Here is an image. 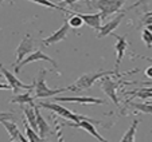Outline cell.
Returning a JSON list of instances; mask_svg holds the SVG:
<instances>
[{
	"mask_svg": "<svg viewBox=\"0 0 152 142\" xmlns=\"http://www.w3.org/2000/svg\"><path fill=\"white\" fill-rule=\"evenodd\" d=\"M106 75H117L115 71H96V72H88V74H83L82 77H80L72 86H67L66 90L67 91H73V93H77V91H82L86 88H90L94 85L96 80L101 79L102 77Z\"/></svg>",
	"mask_w": 152,
	"mask_h": 142,
	"instance_id": "6da1fadb",
	"label": "cell"
},
{
	"mask_svg": "<svg viewBox=\"0 0 152 142\" xmlns=\"http://www.w3.org/2000/svg\"><path fill=\"white\" fill-rule=\"evenodd\" d=\"M124 3L125 0H90L88 1V6L92 9H98L101 20H105L109 15L120 12Z\"/></svg>",
	"mask_w": 152,
	"mask_h": 142,
	"instance_id": "7a4b0ae2",
	"label": "cell"
},
{
	"mask_svg": "<svg viewBox=\"0 0 152 142\" xmlns=\"http://www.w3.org/2000/svg\"><path fill=\"white\" fill-rule=\"evenodd\" d=\"M50 70L47 68H40L38 78L34 80V86H35V98H49V97H55L59 93H65V88H50L46 85V74Z\"/></svg>",
	"mask_w": 152,
	"mask_h": 142,
	"instance_id": "3957f363",
	"label": "cell"
},
{
	"mask_svg": "<svg viewBox=\"0 0 152 142\" xmlns=\"http://www.w3.org/2000/svg\"><path fill=\"white\" fill-rule=\"evenodd\" d=\"M37 106L38 107L47 109V110L55 113L57 115L63 117V118L69 120L70 122H80V121H90L92 120V118H88V117H83V115H80V114L73 113L72 110L63 107V106L58 105V103H55V102H40V103H38Z\"/></svg>",
	"mask_w": 152,
	"mask_h": 142,
	"instance_id": "277c9868",
	"label": "cell"
},
{
	"mask_svg": "<svg viewBox=\"0 0 152 142\" xmlns=\"http://www.w3.org/2000/svg\"><path fill=\"white\" fill-rule=\"evenodd\" d=\"M0 71H1V74L6 77L7 82H8L7 85H10L11 90L14 91L15 94H19L20 91H23V90H32V88H34V82H32L31 85H26V83H23L20 79H18L16 75H14L10 70H7L1 63H0Z\"/></svg>",
	"mask_w": 152,
	"mask_h": 142,
	"instance_id": "5b68a950",
	"label": "cell"
},
{
	"mask_svg": "<svg viewBox=\"0 0 152 142\" xmlns=\"http://www.w3.org/2000/svg\"><path fill=\"white\" fill-rule=\"evenodd\" d=\"M98 80H100V86H101V88H102L104 93L113 101V103H115L116 106H120V101H118V98H117V93H116V90L120 87L121 80H112L110 79V75L102 77Z\"/></svg>",
	"mask_w": 152,
	"mask_h": 142,
	"instance_id": "8992f818",
	"label": "cell"
},
{
	"mask_svg": "<svg viewBox=\"0 0 152 142\" xmlns=\"http://www.w3.org/2000/svg\"><path fill=\"white\" fill-rule=\"evenodd\" d=\"M63 125H67L70 128H75V129H83L89 134H92L96 139H98V142H109L106 141L104 137H101V134L96 130V125H102L101 121L90 120V121H80V122H67V123H63Z\"/></svg>",
	"mask_w": 152,
	"mask_h": 142,
	"instance_id": "52a82bcc",
	"label": "cell"
},
{
	"mask_svg": "<svg viewBox=\"0 0 152 142\" xmlns=\"http://www.w3.org/2000/svg\"><path fill=\"white\" fill-rule=\"evenodd\" d=\"M38 60H45V62H49V63H51V66H53V67H54V68H57V67H58V63L55 62V60H53L51 58L49 57V55H46V54H45V52H42V50L37 49V50H35V52H32V54H30L28 57L26 58V59H23V60H22V62H20L18 66H15V67H14L15 74H19V72H20V70L23 68V66L28 64V63H32V62H38Z\"/></svg>",
	"mask_w": 152,
	"mask_h": 142,
	"instance_id": "ba28073f",
	"label": "cell"
},
{
	"mask_svg": "<svg viewBox=\"0 0 152 142\" xmlns=\"http://www.w3.org/2000/svg\"><path fill=\"white\" fill-rule=\"evenodd\" d=\"M34 44H35V40L31 38V35L30 34L24 35V38L22 39L20 44L18 46V49H16V60H15L14 66H18L22 60H23L24 57L31 54L32 50H34Z\"/></svg>",
	"mask_w": 152,
	"mask_h": 142,
	"instance_id": "9c48e42d",
	"label": "cell"
},
{
	"mask_svg": "<svg viewBox=\"0 0 152 142\" xmlns=\"http://www.w3.org/2000/svg\"><path fill=\"white\" fill-rule=\"evenodd\" d=\"M124 16H125V9H123L121 12H118L112 20H109V22L105 23L104 26H101L100 30L97 31V36L100 38V39H102V38L108 36V35H112L113 32H115V30L118 27V24L121 23V20H123Z\"/></svg>",
	"mask_w": 152,
	"mask_h": 142,
	"instance_id": "30bf717a",
	"label": "cell"
},
{
	"mask_svg": "<svg viewBox=\"0 0 152 142\" xmlns=\"http://www.w3.org/2000/svg\"><path fill=\"white\" fill-rule=\"evenodd\" d=\"M54 102H74L81 105H106L105 99L94 97H54Z\"/></svg>",
	"mask_w": 152,
	"mask_h": 142,
	"instance_id": "8fae6325",
	"label": "cell"
},
{
	"mask_svg": "<svg viewBox=\"0 0 152 142\" xmlns=\"http://www.w3.org/2000/svg\"><path fill=\"white\" fill-rule=\"evenodd\" d=\"M112 35L117 39V42H116V44H115V50H116V54L117 55H116V63H115V70L113 71H115L116 74H118V67H120V63L124 58L126 47H128V42H126V35L120 36V35L115 34V32H113Z\"/></svg>",
	"mask_w": 152,
	"mask_h": 142,
	"instance_id": "7c38bea8",
	"label": "cell"
},
{
	"mask_svg": "<svg viewBox=\"0 0 152 142\" xmlns=\"http://www.w3.org/2000/svg\"><path fill=\"white\" fill-rule=\"evenodd\" d=\"M69 31H70V26L67 24V22H65L62 24V27H61V28H58L54 34H51L50 36H47L46 39H43L42 40V44L43 46H51V44H54V43L62 42V40L67 36Z\"/></svg>",
	"mask_w": 152,
	"mask_h": 142,
	"instance_id": "4fadbf2b",
	"label": "cell"
},
{
	"mask_svg": "<svg viewBox=\"0 0 152 142\" xmlns=\"http://www.w3.org/2000/svg\"><path fill=\"white\" fill-rule=\"evenodd\" d=\"M34 111H35V117H37V126H38V134H39V137H42V138H46L47 135H49L50 133H51V129H50V125L46 122V120L43 118V115L40 114V110L39 107L37 106V103H35L34 106Z\"/></svg>",
	"mask_w": 152,
	"mask_h": 142,
	"instance_id": "5bb4252c",
	"label": "cell"
},
{
	"mask_svg": "<svg viewBox=\"0 0 152 142\" xmlns=\"http://www.w3.org/2000/svg\"><path fill=\"white\" fill-rule=\"evenodd\" d=\"M6 128V130L8 131V134L11 135V139H16L18 142H28V139L26 138V135H23V133L19 130L18 125L15 122H10V121H3L1 122Z\"/></svg>",
	"mask_w": 152,
	"mask_h": 142,
	"instance_id": "9a60e30c",
	"label": "cell"
},
{
	"mask_svg": "<svg viewBox=\"0 0 152 142\" xmlns=\"http://www.w3.org/2000/svg\"><path fill=\"white\" fill-rule=\"evenodd\" d=\"M77 15L82 19L83 23H86L88 26H90L92 28H94L96 31L100 30V27H101L100 14H81V12H77Z\"/></svg>",
	"mask_w": 152,
	"mask_h": 142,
	"instance_id": "2e32d148",
	"label": "cell"
},
{
	"mask_svg": "<svg viewBox=\"0 0 152 142\" xmlns=\"http://www.w3.org/2000/svg\"><path fill=\"white\" fill-rule=\"evenodd\" d=\"M11 103H19V105H30V106H34L35 105V101L31 95V90H26L24 93H19V94H15V97H12L10 99Z\"/></svg>",
	"mask_w": 152,
	"mask_h": 142,
	"instance_id": "e0dca14e",
	"label": "cell"
},
{
	"mask_svg": "<svg viewBox=\"0 0 152 142\" xmlns=\"http://www.w3.org/2000/svg\"><path fill=\"white\" fill-rule=\"evenodd\" d=\"M22 109L24 111V120L26 122L34 129L35 131L38 133V126H37V117H35V111H34V107L32 106H26V105H22Z\"/></svg>",
	"mask_w": 152,
	"mask_h": 142,
	"instance_id": "ac0fdd59",
	"label": "cell"
},
{
	"mask_svg": "<svg viewBox=\"0 0 152 142\" xmlns=\"http://www.w3.org/2000/svg\"><path fill=\"white\" fill-rule=\"evenodd\" d=\"M139 123H140L139 120H133V122L131 123L129 129L125 131V134L123 135V139L120 142H135V135H136V130H137Z\"/></svg>",
	"mask_w": 152,
	"mask_h": 142,
	"instance_id": "d6986e66",
	"label": "cell"
},
{
	"mask_svg": "<svg viewBox=\"0 0 152 142\" xmlns=\"http://www.w3.org/2000/svg\"><path fill=\"white\" fill-rule=\"evenodd\" d=\"M24 130H26V138L28 139V142H47L45 138L39 137V134L26 122V120H24Z\"/></svg>",
	"mask_w": 152,
	"mask_h": 142,
	"instance_id": "ffe728a7",
	"label": "cell"
},
{
	"mask_svg": "<svg viewBox=\"0 0 152 142\" xmlns=\"http://www.w3.org/2000/svg\"><path fill=\"white\" fill-rule=\"evenodd\" d=\"M30 1H32V3H37V4H39V6H43V7H47V8H51V9H58V11H62L63 14H67V15L72 12L70 9L63 8V7L59 6V4H54L53 1H50V0H30Z\"/></svg>",
	"mask_w": 152,
	"mask_h": 142,
	"instance_id": "44dd1931",
	"label": "cell"
},
{
	"mask_svg": "<svg viewBox=\"0 0 152 142\" xmlns=\"http://www.w3.org/2000/svg\"><path fill=\"white\" fill-rule=\"evenodd\" d=\"M69 15H72V16H70L66 22H67V24L70 26V28H81V27H82V24H83V22H82V19H81V17L77 15V12L72 11Z\"/></svg>",
	"mask_w": 152,
	"mask_h": 142,
	"instance_id": "7402d4cb",
	"label": "cell"
},
{
	"mask_svg": "<svg viewBox=\"0 0 152 142\" xmlns=\"http://www.w3.org/2000/svg\"><path fill=\"white\" fill-rule=\"evenodd\" d=\"M131 106L144 114H152V103H149L148 101L144 103H132L131 102Z\"/></svg>",
	"mask_w": 152,
	"mask_h": 142,
	"instance_id": "603a6c76",
	"label": "cell"
},
{
	"mask_svg": "<svg viewBox=\"0 0 152 142\" xmlns=\"http://www.w3.org/2000/svg\"><path fill=\"white\" fill-rule=\"evenodd\" d=\"M141 40L145 43L147 49H152V32L149 30L144 28L141 31Z\"/></svg>",
	"mask_w": 152,
	"mask_h": 142,
	"instance_id": "cb8c5ba5",
	"label": "cell"
},
{
	"mask_svg": "<svg viewBox=\"0 0 152 142\" xmlns=\"http://www.w3.org/2000/svg\"><path fill=\"white\" fill-rule=\"evenodd\" d=\"M15 120V113L12 111H0V123L3 121H11Z\"/></svg>",
	"mask_w": 152,
	"mask_h": 142,
	"instance_id": "d4e9b609",
	"label": "cell"
},
{
	"mask_svg": "<svg viewBox=\"0 0 152 142\" xmlns=\"http://www.w3.org/2000/svg\"><path fill=\"white\" fill-rule=\"evenodd\" d=\"M54 122H55V121H54ZM55 123H57V126H55V133H57L58 142H65V141H63V134H62V130H61L62 125H61V123H58V122H55Z\"/></svg>",
	"mask_w": 152,
	"mask_h": 142,
	"instance_id": "484cf974",
	"label": "cell"
},
{
	"mask_svg": "<svg viewBox=\"0 0 152 142\" xmlns=\"http://www.w3.org/2000/svg\"><path fill=\"white\" fill-rule=\"evenodd\" d=\"M147 3H148V0H137V1H135V3L129 7L128 9H133V8H136V7H140V6H147Z\"/></svg>",
	"mask_w": 152,
	"mask_h": 142,
	"instance_id": "4316f807",
	"label": "cell"
},
{
	"mask_svg": "<svg viewBox=\"0 0 152 142\" xmlns=\"http://www.w3.org/2000/svg\"><path fill=\"white\" fill-rule=\"evenodd\" d=\"M77 1H80V0H65V1L61 3V6H73V4L77 3Z\"/></svg>",
	"mask_w": 152,
	"mask_h": 142,
	"instance_id": "83f0119b",
	"label": "cell"
},
{
	"mask_svg": "<svg viewBox=\"0 0 152 142\" xmlns=\"http://www.w3.org/2000/svg\"><path fill=\"white\" fill-rule=\"evenodd\" d=\"M143 24L144 26H149V24H152V16H144Z\"/></svg>",
	"mask_w": 152,
	"mask_h": 142,
	"instance_id": "f1b7e54d",
	"label": "cell"
},
{
	"mask_svg": "<svg viewBox=\"0 0 152 142\" xmlns=\"http://www.w3.org/2000/svg\"><path fill=\"white\" fill-rule=\"evenodd\" d=\"M145 75H147L148 78H151V79H152V66H149V67L145 68Z\"/></svg>",
	"mask_w": 152,
	"mask_h": 142,
	"instance_id": "f546056e",
	"label": "cell"
},
{
	"mask_svg": "<svg viewBox=\"0 0 152 142\" xmlns=\"http://www.w3.org/2000/svg\"><path fill=\"white\" fill-rule=\"evenodd\" d=\"M0 90H11V87H10V85H7V83L0 82Z\"/></svg>",
	"mask_w": 152,
	"mask_h": 142,
	"instance_id": "4dcf8cb0",
	"label": "cell"
},
{
	"mask_svg": "<svg viewBox=\"0 0 152 142\" xmlns=\"http://www.w3.org/2000/svg\"><path fill=\"white\" fill-rule=\"evenodd\" d=\"M144 16H152V11H149V12H145V14H144Z\"/></svg>",
	"mask_w": 152,
	"mask_h": 142,
	"instance_id": "1f68e13d",
	"label": "cell"
},
{
	"mask_svg": "<svg viewBox=\"0 0 152 142\" xmlns=\"http://www.w3.org/2000/svg\"><path fill=\"white\" fill-rule=\"evenodd\" d=\"M145 28H147V30H149V31H151V32H152V24H149V26H147V27H145Z\"/></svg>",
	"mask_w": 152,
	"mask_h": 142,
	"instance_id": "d6a6232c",
	"label": "cell"
},
{
	"mask_svg": "<svg viewBox=\"0 0 152 142\" xmlns=\"http://www.w3.org/2000/svg\"><path fill=\"white\" fill-rule=\"evenodd\" d=\"M3 3H4V0H0V6H1Z\"/></svg>",
	"mask_w": 152,
	"mask_h": 142,
	"instance_id": "836d02e7",
	"label": "cell"
},
{
	"mask_svg": "<svg viewBox=\"0 0 152 142\" xmlns=\"http://www.w3.org/2000/svg\"><path fill=\"white\" fill-rule=\"evenodd\" d=\"M11 142H18V141H16V139H11Z\"/></svg>",
	"mask_w": 152,
	"mask_h": 142,
	"instance_id": "e575fe53",
	"label": "cell"
},
{
	"mask_svg": "<svg viewBox=\"0 0 152 142\" xmlns=\"http://www.w3.org/2000/svg\"><path fill=\"white\" fill-rule=\"evenodd\" d=\"M148 102H149V103H152V99H151V101H148Z\"/></svg>",
	"mask_w": 152,
	"mask_h": 142,
	"instance_id": "d590c367",
	"label": "cell"
},
{
	"mask_svg": "<svg viewBox=\"0 0 152 142\" xmlns=\"http://www.w3.org/2000/svg\"><path fill=\"white\" fill-rule=\"evenodd\" d=\"M88 1H90V0H86V3H88Z\"/></svg>",
	"mask_w": 152,
	"mask_h": 142,
	"instance_id": "8d00e7d4",
	"label": "cell"
},
{
	"mask_svg": "<svg viewBox=\"0 0 152 142\" xmlns=\"http://www.w3.org/2000/svg\"><path fill=\"white\" fill-rule=\"evenodd\" d=\"M133 1H137V0H133Z\"/></svg>",
	"mask_w": 152,
	"mask_h": 142,
	"instance_id": "74e56055",
	"label": "cell"
},
{
	"mask_svg": "<svg viewBox=\"0 0 152 142\" xmlns=\"http://www.w3.org/2000/svg\"><path fill=\"white\" fill-rule=\"evenodd\" d=\"M62 1H65V0H62Z\"/></svg>",
	"mask_w": 152,
	"mask_h": 142,
	"instance_id": "f35d334b",
	"label": "cell"
}]
</instances>
